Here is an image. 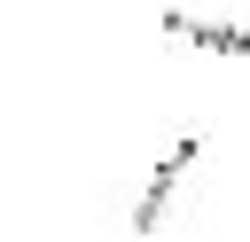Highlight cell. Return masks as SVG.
I'll return each instance as SVG.
<instances>
[{
  "label": "cell",
  "mask_w": 250,
  "mask_h": 242,
  "mask_svg": "<svg viewBox=\"0 0 250 242\" xmlns=\"http://www.w3.org/2000/svg\"><path fill=\"white\" fill-rule=\"evenodd\" d=\"M164 39H188V47H203V55H250V31L211 23V16H180V8H164Z\"/></svg>",
  "instance_id": "obj_1"
}]
</instances>
